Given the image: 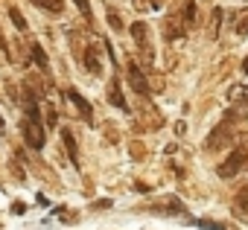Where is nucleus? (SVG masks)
<instances>
[{
  "label": "nucleus",
  "instance_id": "7ed1b4c3",
  "mask_svg": "<svg viewBox=\"0 0 248 230\" xmlns=\"http://www.w3.org/2000/svg\"><path fill=\"white\" fill-rule=\"evenodd\" d=\"M21 134H24V140H27L30 149H35V152L44 149V126H41L38 120H30V117H27V120L21 123Z\"/></svg>",
  "mask_w": 248,
  "mask_h": 230
},
{
  "label": "nucleus",
  "instance_id": "a211bd4d",
  "mask_svg": "<svg viewBox=\"0 0 248 230\" xmlns=\"http://www.w3.org/2000/svg\"><path fill=\"white\" fill-rule=\"evenodd\" d=\"M108 24H111V29H117V32L123 29V21H120V15H117V12H108Z\"/></svg>",
  "mask_w": 248,
  "mask_h": 230
},
{
  "label": "nucleus",
  "instance_id": "4be33fe9",
  "mask_svg": "<svg viewBox=\"0 0 248 230\" xmlns=\"http://www.w3.org/2000/svg\"><path fill=\"white\" fill-rule=\"evenodd\" d=\"M0 134H3V120H0Z\"/></svg>",
  "mask_w": 248,
  "mask_h": 230
},
{
  "label": "nucleus",
  "instance_id": "f3484780",
  "mask_svg": "<svg viewBox=\"0 0 248 230\" xmlns=\"http://www.w3.org/2000/svg\"><path fill=\"white\" fill-rule=\"evenodd\" d=\"M73 3L79 6V12L85 15V21H91V3H88V0H73Z\"/></svg>",
  "mask_w": 248,
  "mask_h": 230
},
{
  "label": "nucleus",
  "instance_id": "6ab92c4d",
  "mask_svg": "<svg viewBox=\"0 0 248 230\" xmlns=\"http://www.w3.org/2000/svg\"><path fill=\"white\" fill-rule=\"evenodd\" d=\"M233 99H248V87H236V93H231Z\"/></svg>",
  "mask_w": 248,
  "mask_h": 230
},
{
  "label": "nucleus",
  "instance_id": "aec40b11",
  "mask_svg": "<svg viewBox=\"0 0 248 230\" xmlns=\"http://www.w3.org/2000/svg\"><path fill=\"white\" fill-rule=\"evenodd\" d=\"M47 123H50V126H56V111H53V108L47 111Z\"/></svg>",
  "mask_w": 248,
  "mask_h": 230
},
{
  "label": "nucleus",
  "instance_id": "f257e3e1",
  "mask_svg": "<svg viewBox=\"0 0 248 230\" xmlns=\"http://www.w3.org/2000/svg\"><path fill=\"white\" fill-rule=\"evenodd\" d=\"M245 166H248V146H236V149H233L222 163H219V169H216V172H219V178L231 181V178H236Z\"/></svg>",
  "mask_w": 248,
  "mask_h": 230
},
{
  "label": "nucleus",
  "instance_id": "0eeeda50",
  "mask_svg": "<svg viewBox=\"0 0 248 230\" xmlns=\"http://www.w3.org/2000/svg\"><path fill=\"white\" fill-rule=\"evenodd\" d=\"M242 120H248V102H236L233 108H228L225 111V126H233V123H242Z\"/></svg>",
  "mask_w": 248,
  "mask_h": 230
},
{
  "label": "nucleus",
  "instance_id": "39448f33",
  "mask_svg": "<svg viewBox=\"0 0 248 230\" xmlns=\"http://www.w3.org/2000/svg\"><path fill=\"white\" fill-rule=\"evenodd\" d=\"M67 99L76 105V111L82 114V120H85V123H93V108H91V102H88L85 96H79V90L67 87Z\"/></svg>",
  "mask_w": 248,
  "mask_h": 230
},
{
  "label": "nucleus",
  "instance_id": "dca6fc26",
  "mask_svg": "<svg viewBox=\"0 0 248 230\" xmlns=\"http://www.w3.org/2000/svg\"><path fill=\"white\" fill-rule=\"evenodd\" d=\"M9 18H12V24H15L21 32H27V21H24V15H21L18 9H9Z\"/></svg>",
  "mask_w": 248,
  "mask_h": 230
},
{
  "label": "nucleus",
  "instance_id": "2eb2a0df",
  "mask_svg": "<svg viewBox=\"0 0 248 230\" xmlns=\"http://www.w3.org/2000/svg\"><path fill=\"white\" fill-rule=\"evenodd\" d=\"M181 24H184V27H193V24H196V3H193V0H187V3H184Z\"/></svg>",
  "mask_w": 248,
  "mask_h": 230
},
{
  "label": "nucleus",
  "instance_id": "4468645a",
  "mask_svg": "<svg viewBox=\"0 0 248 230\" xmlns=\"http://www.w3.org/2000/svg\"><path fill=\"white\" fill-rule=\"evenodd\" d=\"M85 67H88L93 76H99V70H102V64H99V58H96V50H93V47L85 53Z\"/></svg>",
  "mask_w": 248,
  "mask_h": 230
},
{
  "label": "nucleus",
  "instance_id": "f03ea898",
  "mask_svg": "<svg viewBox=\"0 0 248 230\" xmlns=\"http://www.w3.org/2000/svg\"><path fill=\"white\" fill-rule=\"evenodd\" d=\"M132 38L138 41V50H140V56H143V64H152V61H155V53H152V44H149V27H146L143 21L132 24Z\"/></svg>",
  "mask_w": 248,
  "mask_h": 230
},
{
  "label": "nucleus",
  "instance_id": "9b49d317",
  "mask_svg": "<svg viewBox=\"0 0 248 230\" xmlns=\"http://www.w3.org/2000/svg\"><path fill=\"white\" fill-rule=\"evenodd\" d=\"M30 56H32V61L38 64V70H41V73H47V70H50V67H47V56H44L41 44H30Z\"/></svg>",
  "mask_w": 248,
  "mask_h": 230
},
{
  "label": "nucleus",
  "instance_id": "423d86ee",
  "mask_svg": "<svg viewBox=\"0 0 248 230\" xmlns=\"http://www.w3.org/2000/svg\"><path fill=\"white\" fill-rule=\"evenodd\" d=\"M126 73H129V85H132L140 96H149V82H146V76L140 73V67H138V64H129Z\"/></svg>",
  "mask_w": 248,
  "mask_h": 230
},
{
  "label": "nucleus",
  "instance_id": "20e7f679",
  "mask_svg": "<svg viewBox=\"0 0 248 230\" xmlns=\"http://www.w3.org/2000/svg\"><path fill=\"white\" fill-rule=\"evenodd\" d=\"M231 126H225V123H219L213 131H210V137L204 140V149H210V152H216V149H222V146H228L231 143Z\"/></svg>",
  "mask_w": 248,
  "mask_h": 230
},
{
  "label": "nucleus",
  "instance_id": "6e6552de",
  "mask_svg": "<svg viewBox=\"0 0 248 230\" xmlns=\"http://www.w3.org/2000/svg\"><path fill=\"white\" fill-rule=\"evenodd\" d=\"M233 213L248 221V184L239 187V192H236V198H233Z\"/></svg>",
  "mask_w": 248,
  "mask_h": 230
},
{
  "label": "nucleus",
  "instance_id": "412c9836",
  "mask_svg": "<svg viewBox=\"0 0 248 230\" xmlns=\"http://www.w3.org/2000/svg\"><path fill=\"white\" fill-rule=\"evenodd\" d=\"M242 70H245V73H248V58H245V61H242Z\"/></svg>",
  "mask_w": 248,
  "mask_h": 230
},
{
  "label": "nucleus",
  "instance_id": "9d476101",
  "mask_svg": "<svg viewBox=\"0 0 248 230\" xmlns=\"http://www.w3.org/2000/svg\"><path fill=\"white\" fill-rule=\"evenodd\" d=\"M187 35V27L181 24V18H170V27H167V38L170 41H178V38H184Z\"/></svg>",
  "mask_w": 248,
  "mask_h": 230
},
{
  "label": "nucleus",
  "instance_id": "ddd939ff",
  "mask_svg": "<svg viewBox=\"0 0 248 230\" xmlns=\"http://www.w3.org/2000/svg\"><path fill=\"white\" fill-rule=\"evenodd\" d=\"M108 102H111V105H117V108H123V111L129 108V105H126V99H123V93H120L117 79H114V82H111V87H108Z\"/></svg>",
  "mask_w": 248,
  "mask_h": 230
},
{
  "label": "nucleus",
  "instance_id": "1a4fd4ad",
  "mask_svg": "<svg viewBox=\"0 0 248 230\" xmlns=\"http://www.w3.org/2000/svg\"><path fill=\"white\" fill-rule=\"evenodd\" d=\"M62 140H64V146H67V155H70V163L73 166H79V149H76V137H73V131H62Z\"/></svg>",
  "mask_w": 248,
  "mask_h": 230
},
{
  "label": "nucleus",
  "instance_id": "f8f14e48",
  "mask_svg": "<svg viewBox=\"0 0 248 230\" xmlns=\"http://www.w3.org/2000/svg\"><path fill=\"white\" fill-rule=\"evenodd\" d=\"M30 3H35L38 9H44V12H53V15H59V12L64 9V0H30Z\"/></svg>",
  "mask_w": 248,
  "mask_h": 230
}]
</instances>
